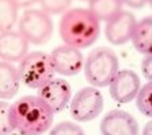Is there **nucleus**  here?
<instances>
[{"label": "nucleus", "instance_id": "nucleus-1", "mask_svg": "<svg viewBox=\"0 0 152 135\" xmlns=\"http://www.w3.org/2000/svg\"><path fill=\"white\" fill-rule=\"evenodd\" d=\"M11 123L20 135H42L52 129L54 113L38 96H23L11 104Z\"/></svg>", "mask_w": 152, "mask_h": 135}, {"label": "nucleus", "instance_id": "nucleus-2", "mask_svg": "<svg viewBox=\"0 0 152 135\" xmlns=\"http://www.w3.org/2000/svg\"><path fill=\"white\" fill-rule=\"evenodd\" d=\"M101 22L88 8H72L63 14L58 23V34L64 45L86 49L96 42Z\"/></svg>", "mask_w": 152, "mask_h": 135}, {"label": "nucleus", "instance_id": "nucleus-3", "mask_svg": "<svg viewBox=\"0 0 152 135\" xmlns=\"http://www.w3.org/2000/svg\"><path fill=\"white\" fill-rule=\"evenodd\" d=\"M84 76L87 81L95 88L109 87L113 77L120 70V62L111 49L96 47L90 51L84 60Z\"/></svg>", "mask_w": 152, "mask_h": 135}, {"label": "nucleus", "instance_id": "nucleus-4", "mask_svg": "<svg viewBox=\"0 0 152 135\" xmlns=\"http://www.w3.org/2000/svg\"><path fill=\"white\" fill-rule=\"evenodd\" d=\"M19 76L27 88L38 89L56 74L50 56L44 51L27 53L18 65Z\"/></svg>", "mask_w": 152, "mask_h": 135}, {"label": "nucleus", "instance_id": "nucleus-5", "mask_svg": "<svg viewBox=\"0 0 152 135\" xmlns=\"http://www.w3.org/2000/svg\"><path fill=\"white\" fill-rule=\"evenodd\" d=\"M18 31L28 43L44 45L53 35V20L41 8L26 9L18 20Z\"/></svg>", "mask_w": 152, "mask_h": 135}, {"label": "nucleus", "instance_id": "nucleus-6", "mask_svg": "<svg viewBox=\"0 0 152 135\" xmlns=\"http://www.w3.org/2000/svg\"><path fill=\"white\" fill-rule=\"evenodd\" d=\"M103 96L95 87H86L73 95L69 101V113L75 122L87 123L96 119L103 111Z\"/></svg>", "mask_w": 152, "mask_h": 135}, {"label": "nucleus", "instance_id": "nucleus-7", "mask_svg": "<svg viewBox=\"0 0 152 135\" xmlns=\"http://www.w3.org/2000/svg\"><path fill=\"white\" fill-rule=\"evenodd\" d=\"M37 96L53 113H60L69 105L72 99V88L66 80L53 77L37 89Z\"/></svg>", "mask_w": 152, "mask_h": 135}, {"label": "nucleus", "instance_id": "nucleus-8", "mask_svg": "<svg viewBox=\"0 0 152 135\" xmlns=\"http://www.w3.org/2000/svg\"><path fill=\"white\" fill-rule=\"evenodd\" d=\"M140 88L141 81L139 74L129 69H120L109 84L111 99L120 104H128L136 100Z\"/></svg>", "mask_w": 152, "mask_h": 135}, {"label": "nucleus", "instance_id": "nucleus-9", "mask_svg": "<svg viewBox=\"0 0 152 135\" xmlns=\"http://www.w3.org/2000/svg\"><path fill=\"white\" fill-rule=\"evenodd\" d=\"M49 56L54 72L61 76H76L84 68V57L76 47L63 45L52 50Z\"/></svg>", "mask_w": 152, "mask_h": 135}, {"label": "nucleus", "instance_id": "nucleus-10", "mask_svg": "<svg viewBox=\"0 0 152 135\" xmlns=\"http://www.w3.org/2000/svg\"><path fill=\"white\" fill-rule=\"evenodd\" d=\"M102 135H140V127L133 115L122 110L109 111L99 124Z\"/></svg>", "mask_w": 152, "mask_h": 135}, {"label": "nucleus", "instance_id": "nucleus-11", "mask_svg": "<svg viewBox=\"0 0 152 135\" xmlns=\"http://www.w3.org/2000/svg\"><path fill=\"white\" fill-rule=\"evenodd\" d=\"M137 25V20L133 14L129 11H121L120 14L111 18L106 22L104 26V35L109 43L114 46L125 45L129 41H132L133 31Z\"/></svg>", "mask_w": 152, "mask_h": 135}, {"label": "nucleus", "instance_id": "nucleus-12", "mask_svg": "<svg viewBox=\"0 0 152 135\" xmlns=\"http://www.w3.org/2000/svg\"><path fill=\"white\" fill-rule=\"evenodd\" d=\"M28 42L19 31L0 32V61L19 62L28 53Z\"/></svg>", "mask_w": 152, "mask_h": 135}, {"label": "nucleus", "instance_id": "nucleus-13", "mask_svg": "<svg viewBox=\"0 0 152 135\" xmlns=\"http://www.w3.org/2000/svg\"><path fill=\"white\" fill-rule=\"evenodd\" d=\"M20 76L18 68L6 61H0V100L15 97L20 89Z\"/></svg>", "mask_w": 152, "mask_h": 135}, {"label": "nucleus", "instance_id": "nucleus-14", "mask_svg": "<svg viewBox=\"0 0 152 135\" xmlns=\"http://www.w3.org/2000/svg\"><path fill=\"white\" fill-rule=\"evenodd\" d=\"M132 43L139 53L148 56L152 54V16L137 22L132 37Z\"/></svg>", "mask_w": 152, "mask_h": 135}, {"label": "nucleus", "instance_id": "nucleus-15", "mask_svg": "<svg viewBox=\"0 0 152 135\" xmlns=\"http://www.w3.org/2000/svg\"><path fill=\"white\" fill-rule=\"evenodd\" d=\"M121 0H91L88 9L99 22H107L122 11Z\"/></svg>", "mask_w": 152, "mask_h": 135}, {"label": "nucleus", "instance_id": "nucleus-16", "mask_svg": "<svg viewBox=\"0 0 152 135\" xmlns=\"http://www.w3.org/2000/svg\"><path fill=\"white\" fill-rule=\"evenodd\" d=\"M18 11L12 0H0V32L12 30L18 22Z\"/></svg>", "mask_w": 152, "mask_h": 135}, {"label": "nucleus", "instance_id": "nucleus-17", "mask_svg": "<svg viewBox=\"0 0 152 135\" xmlns=\"http://www.w3.org/2000/svg\"><path fill=\"white\" fill-rule=\"evenodd\" d=\"M136 104L144 116L152 119V81H148L140 88L136 96Z\"/></svg>", "mask_w": 152, "mask_h": 135}, {"label": "nucleus", "instance_id": "nucleus-18", "mask_svg": "<svg viewBox=\"0 0 152 135\" xmlns=\"http://www.w3.org/2000/svg\"><path fill=\"white\" fill-rule=\"evenodd\" d=\"M41 9L49 15H63L69 9L72 0H39Z\"/></svg>", "mask_w": 152, "mask_h": 135}, {"label": "nucleus", "instance_id": "nucleus-19", "mask_svg": "<svg viewBox=\"0 0 152 135\" xmlns=\"http://www.w3.org/2000/svg\"><path fill=\"white\" fill-rule=\"evenodd\" d=\"M10 110L11 104L6 100H0V135H10L14 131Z\"/></svg>", "mask_w": 152, "mask_h": 135}, {"label": "nucleus", "instance_id": "nucleus-20", "mask_svg": "<svg viewBox=\"0 0 152 135\" xmlns=\"http://www.w3.org/2000/svg\"><path fill=\"white\" fill-rule=\"evenodd\" d=\"M49 135H86L83 129L73 122H60L50 129Z\"/></svg>", "mask_w": 152, "mask_h": 135}, {"label": "nucleus", "instance_id": "nucleus-21", "mask_svg": "<svg viewBox=\"0 0 152 135\" xmlns=\"http://www.w3.org/2000/svg\"><path fill=\"white\" fill-rule=\"evenodd\" d=\"M141 72L142 76L145 77L148 81H152V54L144 57L141 62Z\"/></svg>", "mask_w": 152, "mask_h": 135}, {"label": "nucleus", "instance_id": "nucleus-22", "mask_svg": "<svg viewBox=\"0 0 152 135\" xmlns=\"http://www.w3.org/2000/svg\"><path fill=\"white\" fill-rule=\"evenodd\" d=\"M121 1L122 4L130 7V8H141L148 3V0H121Z\"/></svg>", "mask_w": 152, "mask_h": 135}, {"label": "nucleus", "instance_id": "nucleus-23", "mask_svg": "<svg viewBox=\"0 0 152 135\" xmlns=\"http://www.w3.org/2000/svg\"><path fill=\"white\" fill-rule=\"evenodd\" d=\"M12 1L18 8H28V7L34 6L35 3H38L39 0H12Z\"/></svg>", "mask_w": 152, "mask_h": 135}, {"label": "nucleus", "instance_id": "nucleus-24", "mask_svg": "<svg viewBox=\"0 0 152 135\" xmlns=\"http://www.w3.org/2000/svg\"><path fill=\"white\" fill-rule=\"evenodd\" d=\"M141 135H152V119L147 123L141 131Z\"/></svg>", "mask_w": 152, "mask_h": 135}, {"label": "nucleus", "instance_id": "nucleus-25", "mask_svg": "<svg viewBox=\"0 0 152 135\" xmlns=\"http://www.w3.org/2000/svg\"><path fill=\"white\" fill-rule=\"evenodd\" d=\"M148 4L151 6V8H152V0H148Z\"/></svg>", "mask_w": 152, "mask_h": 135}, {"label": "nucleus", "instance_id": "nucleus-26", "mask_svg": "<svg viewBox=\"0 0 152 135\" xmlns=\"http://www.w3.org/2000/svg\"><path fill=\"white\" fill-rule=\"evenodd\" d=\"M82 1H88V3H90V1H91V0H82Z\"/></svg>", "mask_w": 152, "mask_h": 135}]
</instances>
